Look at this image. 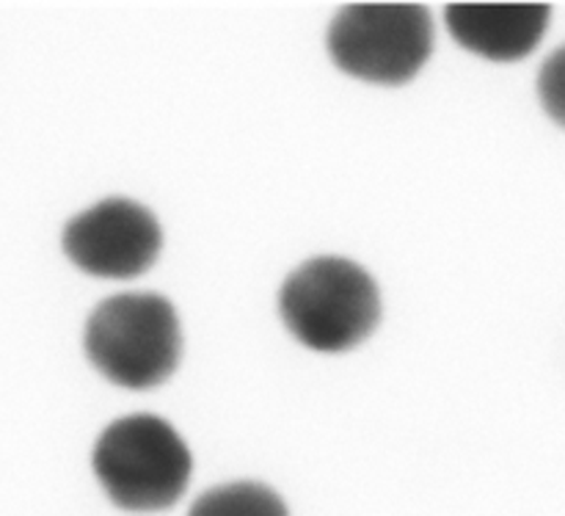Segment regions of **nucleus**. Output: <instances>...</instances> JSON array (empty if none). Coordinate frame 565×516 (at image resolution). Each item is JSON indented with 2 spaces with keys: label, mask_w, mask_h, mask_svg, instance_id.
I'll return each instance as SVG.
<instances>
[{
  "label": "nucleus",
  "mask_w": 565,
  "mask_h": 516,
  "mask_svg": "<svg viewBox=\"0 0 565 516\" xmlns=\"http://www.w3.org/2000/svg\"><path fill=\"white\" fill-rule=\"evenodd\" d=\"M83 346L105 379L127 390H149L163 385L180 365V318L163 296L119 293L97 304Z\"/></svg>",
  "instance_id": "7ed1b4c3"
},
{
  "label": "nucleus",
  "mask_w": 565,
  "mask_h": 516,
  "mask_svg": "<svg viewBox=\"0 0 565 516\" xmlns=\"http://www.w3.org/2000/svg\"><path fill=\"white\" fill-rule=\"evenodd\" d=\"M94 475L121 512H166L185 495L193 459L182 436L154 414H127L94 445Z\"/></svg>",
  "instance_id": "f257e3e1"
},
{
  "label": "nucleus",
  "mask_w": 565,
  "mask_h": 516,
  "mask_svg": "<svg viewBox=\"0 0 565 516\" xmlns=\"http://www.w3.org/2000/svg\"><path fill=\"white\" fill-rule=\"evenodd\" d=\"M61 246L86 274L132 280L154 265L163 232L143 204L116 197L77 213L64 227Z\"/></svg>",
  "instance_id": "39448f33"
},
{
  "label": "nucleus",
  "mask_w": 565,
  "mask_h": 516,
  "mask_svg": "<svg viewBox=\"0 0 565 516\" xmlns=\"http://www.w3.org/2000/svg\"><path fill=\"white\" fill-rule=\"evenodd\" d=\"M445 22L461 48L489 61L533 53L552 22L546 3H450Z\"/></svg>",
  "instance_id": "423d86ee"
},
{
  "label": "nucleus",
  "mask_w": 565,
  "mask_h": 516,
  "mask_svg": "<svg viewBox=\"0 0 565 516\" xmlns=\"http://www.w3.org/2000/svg\"><path fill=\"white\" fill-rule=\"evenodd\" d=\"M279 313L298 343L312 351L340 354L373 335L381 320V293L362 265L345 257H315L287 276Z\"/></svg>",
  "instance_id": "f03ea898"
},
{
  "label": "nucleus",
  "mask_w": 565,
  "mask_h": 516,
  "mask_svg": "<svg viewBox=\"0 0 565 516\" xmlns=\"http://www.w3.org/2000/svg\"><path fill=\"white\" fill-rule=\"evenodd\" d=\"M188 516H290L285 501L263 484H226L210 489L191 506Z\"/></svg>",
  "instance_id": "0eeeda50"
},
{
  "label": "nucleus",
  "mask_w": 565,
  "mask_h": 516,
  "mask_svg": "<svg viewBox=\"0 0 565 516\" xmlns=\"http://www.w3.org/2000/svg\"><path fill=\"white\" fill-rule=\"evenodd\" d=\"M539 94L544 110L565 127V44L544 61L539 75Z\"/></svg>",
  "instance_id": "6e6552de"
},
{
  "label": "nucleus",
  "mask_w": 565,
  "mask_h": 516,
  "mask_svg": "<svg viewBox=\"0 0 565 516\" xmlns=\"http://www.w3.org/2000/svg\"><path fill=\"white\" fill-rule=\"evenodd\" d=\"M434 50V20L423 3L367 0L351 3L329 28V53L348 75L401 86L412 81Z\"/></svg>",
  "instance_id": "20e7f679"
}]
</instances>
